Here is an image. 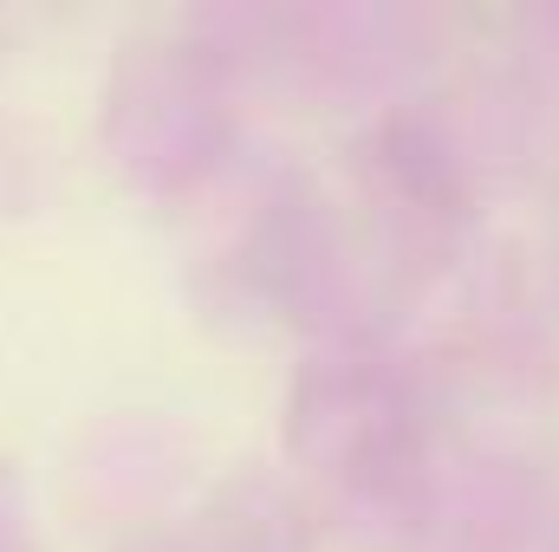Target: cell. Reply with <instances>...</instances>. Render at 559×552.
<instances>
[]
</instances>
